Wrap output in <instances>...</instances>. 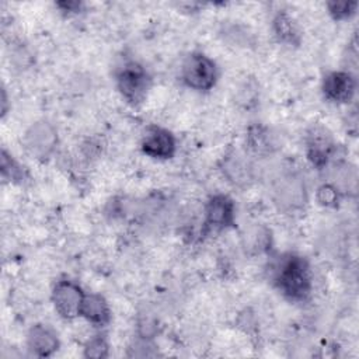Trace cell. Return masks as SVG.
I'll return each instance as SVG.
<instances>
[{
  "instance_id": "cell-1",
  "label": "cell",
  "mask_w": 359,
  "mask_h": 359,
  "mask_svg": "<svg viewBox=\"0 0 359 359\" xmlns=\"http://www.w3.org/2000/svg\"><path fill=\"white\" fill-rule=\"evenodd\" d=\"M273 287L289 302L303 303L313 292V275L309 261L296 252H283L269 264Z\"/></svg>"
},
{
  "instance_id": "cell-2",
  "label": "cell",
  "mask_w": 359,
  "mask_h": 359,
  "mask_svg": "<svg viewBox=\"0 0 359 359\" xmlns=\"http://www.w3.org/2000/svg\"><path fill=\"white\" fill-rule=\"evenodd\" d=\"M271 198L280 212L296 213L303 210L309 199L304 177L297 170H280L272 178Z\"/></svg>"
},
{
  "instance_id": "cell-3",
  "label": "cell",
  "mask_w": 359,
  "mask_h": 359,
  "mask_svg": "<svg viewBox=\"0 0 359 359\" xmlns=\"http://www.w3.org/2000/svg\"><path fill=\"white\" fill-rule=\"evenodd\" d=\"M114 77L118 93L128 104L137 107L146 101L151 88V76L142 63L126 59L118 65Z\"/></svg>"
},
{
  "instance_id": "cell-4",
  "label": "cell",
  "mask_w": 359,
  "mask_h": 359,
  "mask_svg": "<svg viewBox=\"0 0 359 359\" xmlns=\"http://www.w3.org/2000/svg\"><path fill=\"white\" fill-rule=\"evenodd\" d=\"M180 79L189 90L196 93H208L217 83V65L203 52H191L181 63Z\"/></svg>"
},
{
  "instance_id": "cell-5",
  "label": "cell",
  "mask_w": 359,
  "mask_h": 359,
  "mask_svg": "<svg viewBox=\"0 0 359 359\" xmlns=\"http://www.w3.org/2000/svg\"><path fill=\"white\" fill-rule=\"evenodd\" d=\"M304 153L316 170H325L338 153L334 135L321 123H313L304 133Z\"/></svg>"
},
{
  "instance_id": "cell-6",
  "label": "cell",
  "mask_w": 359,
  "mask_h": 359,
  "mask_svg": "<svg viewBox=\"0 0 359 359\" xmlns=\"http://www.w3.org/2000/svg\"><path fill=\"white\" fill-rule=\"evenodd\" d=\"M22 146L35 160H48L57 146V130L55 125L45 119L31 123L22 135Z\"/></svg>"
},
{
  "instance_id": "cell-7",
  "label": "cell",
  "mask_w": 359,
  "mask_h": 359,
  "mask_svg": "<svg viewBox=\"0 0 359 359\" xmlns=\"http://www.w3.org/2000/svg\"><path fill=\"white\" fill-rule=\"evenodd\" d=\"M84 294L86 292L77 282L72 279H60L53 285L50 299L56 313L63 320H74L80 317Z\"/></svg>"
},
{
  "instance_id": "cell-8",
  "label": "cell",
  "mask_w": 359,
  "mask_h": 359,
  "mask_svg": "<svg viewBox=\"0 0 359 359\" xmlns=\"http://www.w3.org/2000/svg\"><path fill=\"white\" fill-rule=\"evenodd\" d=\"M236 222V203L226 194L209 196L203 206V224L209 230L222 231L233 227Z\"/></svg>"
},
{
  "instance_id": "cell-9",
  "label": "cell",
  "mask_w": 359,
  "mask_h": 359,
  "mask_svg": "<svg viewBox=\"0 0 359 359\" xmlns=\"http://www.w3.org/2000/svg\"><path fill=\"white\" fill-rule=\"evenodd\" d=\"M321 93L328 102L348 104L356 94V77L351 70H332L321 81Z\"/></svg>"
},
{
  "instance_id": "cell-10",
  "label": "cell",
  "mask_w": 359,
  "mask_h": 359,
  "mask_svg": "<svg viewBox=\"0 0 359 359\" xmlns=\"http://www.w3.org/2000/svg\"><path fill=\"white\" fill-rule=\"evenodd\" d=\"M220 170L223 177L237 188H247L255 180L252 163L244 153L238 150H230L222 157Z\"/></svg>"
},
{
  "instance_id": "cell-11",
  "label": "cell",
  "mask_w": 359,
  "mask_h": 359,
  "mask_svg": "<svg viewBox=\"0 0 359 359\" xmlns=\"http://www.w3.org/2000/svg\"><path fill=\"white\" fill-rule=\"evenodd\" d=\"M143 154L154 160H168L175 156V136L161 126H149L140 140Z\"/></svg>"
},
{
  "instance_id": "cell-12",
  "label": "cell",
  "mask_w": 359,
  "mask_h": 359,
  "mask_svg": "<svg viewBox=\"0 0 359 359\" xmlns=\"http://www.w3.org/2000/svg\"><path fill=\"white\" fill-rule=\"evenodd\" d=\"M28 352L35 358H49L57 352L60 346L56 331L48 324H34L29 327L25 338Z\"/></svg>"
},
{
  "instance_id": "cell-13",
  "label": "cell",
  "mask_w": 359,
  "mask_h": 359,
  "mask_svg": "<svg viewBox=\"0 0 359 359\" xmlns=\"http://www.w3.org/2000/svg\"><path fill=\"white\" fill-rule=\"evenodd\" d=\"M80 317H83L93 327L104 328L111 323V307L104 296L100 293H86L80 310Z\"/></svg>"
},
{
  "instance_id": "cell-14",
  "label": "cell",
  "mask_w": 359,
  "mask_h": 359,
  "mask_svg": "<svg viewBox=\"0 0 359 359\" xmlns=\"http://www.w3.org/2000/svg\"><path fill=\"white\" fill-rule=\"evenodd\" d=\"M272 32L275 39L289 48L302 43V31L294 17L286 10H279L272 18Z\"/></svg>"
},
{
  "instance_id": "cell-15",
  "label": "cell",
  "mask_w": 359,
  "mask_h": 359,
  "mask_svg": "<svg viewBox=\"0 0 359 359\" xmlns=\"http://www.w3.org/2000/svg\"><path fill=\"white\" fill-rule=\"evenodd\" d=\"M247 147L259 156H268L278 150L276 136L272 130L264 125H251L245 135Z\"/></svg>"
},
{
  "instance_id": "cell-16",
  "label": "cell",
  "mask_w": 359,
  "mask_h": 359,
  "mask_svg": "<svg viewBox=\"0 0 359 359\" xmlns=\"http://www.w3.org/2000/svg\"><path fill=\"white\" fill-rule=\"evenodd\" d=\"M332 185H335L342 195H349L356 192V171L355 167H352L346 161H337L332 167V180L328 181Z\"/></svg>"
},
{
  "instance_id": "cell-17",
  "label": "cell",
  "mask_w": 359,
  "mask_h": 359,
  "mask_svg": "<svg viewBox=\"0 0 359 359\" xmlns=\"http://www.w3.org/2000/svg\"><path fill=\"white\" fill-rule=\"evenodd\" d=\"M0 171L3 180L13 184H24L29 180V174L24 165H21L6 149L1 150Z\"/></svg>"
},
{
  "instance_id": "cell-18",
  "label": "cell",
  "mask_w": 359,
  "mask_h": 359,
  "mask_svg": "<svg viewBox=\"0 0 359 359\" xmlns=\"http://www.w3.org/2000/svg\"><path fill=\"white\" fill-rule=\"evenodd\" d=\"M272 236L271 231L264 226H255L244 234V248L254 254L266 252L271 250Z\"/></svg>"
},
{
  "instance_id": "cell-19",
  "label": "cell",
  "mask_w": 359,
  "mask_h": 359,
  "mask_svg": "<svg viewBox=\"0 0 359 359\" xmlns=\"http://www.w3.org/2000/svg\"><path fill=\"white\" fill-rule=\"evenodd\" d=\"M344 195L342 192L332 185L331 182H323L317 189H316V201L320 206L327 208V209H335L339 206Z\"/></svg>"
},
{
  "instance_id": "cell-20",
  "label": "cell",
  "mask_w": 359,
  "mask_h": 359,
  "mask_svg": "<svg viewBox=\"0 0 359 359\" xmlns=\"http://www.w3.org/2000/svg\"><path fill=\"white\" fill-rule=\"evenodd\" d=\"M109 355V344L101 334L91 337L83 348V356L91 359H104Z\"/></svg>"
},
{
  "instance_id": "cell-21",
  "label": "cell",
  "mask_w": 359,
  "mask_h": 359,
  "mask_svg": "<svg viewBox=\"0 0 359 359\" xmlns=\"http://www.w3.org/2000/svg\"><path fill=\"white\" fill-rule=\"evenodd\" d=\"M328 14L335 21H346L356 14L358 3L356 1H328L327 3Z\"/></svg>"
},
{
  "instance_id": "cell-22",
  "label": "cell",
  "mask_w": 359,
  "mask_h": 359,
  "mask_svg": "<svg viewBox=\"0 0 359 359\" xmlns=\"http://www.w3.org/2000/svg\"><path fill=\"white\" fill-rule=\"evenodd\" d=\"M83 6H84V4H83L81 1H59V3H56V7H57L62 13H65V14H67V15L81 13Z\"/></svg>"
},
{
  "instance_id": "cell-23",
  "label": "cell",
  "mask_w": 359,
  "mask_h": 359,
  "mask_svg": "<svg viewBox=\"0 0 359 359\" xmlns=\"http://www.w3.org/2000/svg\"><path fill=\"white\" fill-rule=\"evenodd\" d=\"M8 100H7V93L6 88H1V116H4L8 111Z\"/></svg>"
}]
</instances>
